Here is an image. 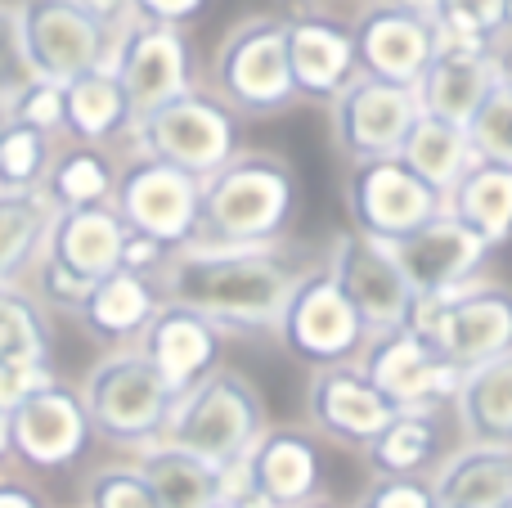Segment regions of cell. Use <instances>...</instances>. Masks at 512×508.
Returning a JSON list of instances; mask_svg holds the SVG:
<instances>
[{
	"label": "cell",
	"instance_id": "obj_24",
	"mask_svg": "<svg viewBox=\"0 0 512 508\" xmlns=\"http://www.w3.org/2000/svg\"><path fill=\"white\" fill-rule=\"evenodd\" d=\"M288 68H292L297 95L333 99L337 90H346L360 77L351 27L333 23V18H319V14H292L288 18Z\"/></svg>",
	"mask_w": 512,
	"mask_h": 508
},
{
	"label": "cell",
	"instance_id": "obj_8",
	"mask_svg": "<svg viewBox=\"0 0 512 508\" xmlns=\"http://www.w3.org/2000/svg\"><path fill=\"white\" fill-rule=\"evenodd\" d=\"M131 140L140 158L171 162L194 180H207L239 153V113H230L207 90H189L158 113L140 117L131 126Z\"/></svg>",
	"mask_w": 512,
	"mask_h": 508
},
{
	"label": "cell",
	"instance_id": "obj_20",
	"mask_svg": "<svg viewBox=\"0 0 512 508\" xmlns=\"http://www.w3.org/2000/svg\"><path fill=\"white\" fill-rule=\"evenodd\" d=\"M306 414H310V428H315L319 437L337 441V446L364 450L391 419H396V405L369 383L360 360H351V365H328V369H315V374H310Z\"/></svg>",
	"mask_w": 512,
	"mask_h": 508
},
{
	"label": "cell",
	"instance_id": "obj_28",
	"mask_svg": "<svg viewBox=\"0 0 512 508\" xmlns=\"http://www.w3.org/2000/svg\"><path fill=\"white\" fill-rule=\"evenodd\" d=\"M445 212L468 225L477 239H486L490 248L508 243L512 239V167L472 158V167L459 176V185L445 194Z\"/></svg>",
	"mask_w": 512,
	"mask_h": 508
},
{
	"label": "cell",
	"instance_id": "obj_30",
	"mask_svg": "<svg viewBox=\"0 0 512 508\" xmlns=\"http://www.w3.org/2000/svg\"><path fill=\"white\" fill-rule=\"evenodd\" d=\"M373 477H427L441 464V419L436 410H396V419L364 446Z\"/></svg>",
	"mask_w": 512,
	"mask_h": 508
},
{
	"label": "cell",
	"instance_id": "obj_4",
	"mask_svg": "<svg viewBox=\"0 0 512 508\" xmlns=\"http://www.w3.org/2000/svg\"><path fill=\"white\" fill-rule=\"evenodd\" d=\"M81 405H86L95 437L113 441V446L144 450L149 441H162V432H167L176 392L140 356V347H113L86 374Z\"/></svg>",
	"mask_w": 512,
	"mask_h": 508
},
{
	"label": "cell",
	"instance_id": "obj_7",
	"mask_svg": "<svg viewBox=\"0 0 512 508\" xmlns=\"http://www.w3.org/2000/svg\"><path fill=\"white\" fill-rule=\"evenodd\" d=\"M14 27L27 81L50 86H68L81 72L104 68L117 41V32L90 18L77 0H23L14 9Z\"/></svg>",
	"mask_w": 512,
	"mask_h": 508
},
{
	"label": "cell",
	"instance_id": "obj_31",
	"mask_svg": "<svg viewBox=\"0 0 512 508\" xmlns=\"http://www.w3.org/2000/svg\"><path fill=\"white\" fill-rule=\"evenodd\" d=\"M63 126H68L81 144H90V149H99L104 140L131 131V108H126V95L113 72L95 68L63 86Z\"/></svg>",
	"mask_w": 512,
	"mask_h": 508
},
{
	"label": "cell",
	"instance_id": "obj_25",
	"mask_svg": "<svg viewBox=\"0 0 512 508\" xmlns=\"http://www.w3.org/2000/svg\"><path fill=\"white\" fill-rule=\"evenodd\" d=\"M158 306H162V297H158V288H153V279L113 270V275L99 279L86 302L77 306V320L90 338L108 342V347H135Z\"/></svg>",
	"mask_w": 512,
	"mask_h": 508
},
{
	"label": "cell",
	"instance_id": "obj_29",
	"mask_svg": "<svg viewBox=\"0 0 512 508\" xmlns=\"http://www.w3.org/2000/svg\"><path fill=\"white\" fill-rule=\"evenodd\" d=\"M144 473L158 508H216L221 504V468L203 464L189 450H176L167 441H149L135 459Z\"/></svg>",
	"mask_w": 512,
	"mask_h": 508
},
{
	"label": "cell",
	"instance_id": "obj_9",
	"mask_svg": "<svg viewBox=\"0 0 512 508\" xmlns=\"http://www.w3.org/2000/svg\"><path fill=\"white\" fill-rule=\"evenodd\" d=\"M274 333H279L283 351L306 360L310 369L351 365L369 347V329H364V320L355 315V306L342 297V288L333 284V275L324 266L301 270Z\"/></svg>",
	"mask_w": 512,
	"mask_h": 508
},
{
	"label": "cell",
	"instance_id": "obj_35",
	"mask_svg": "<svg viewBox=\"0 0 512 508\" xmlns=\"http://www.w3.org/2000/svg\"><path fill=\"white\" fill-rule=\"evenodd\" d=\"M0 360L50 365V324H45V306L18 284H0Z\"/></svg>",
	"mask_w": 512,
	"mask_h": 508
},
{
	"label": "cell",
	"instance_id": "obj_5",
	"mask_svg": "<svg viewBox=\"0 0 512 508\" xmlns=\"http://www.w3.org/2000/svg\"><path fill=\"white\" fill-rule=\"evenodd\" d=\"M409 329L459 374H468L512 351V288L472 279L445 297H423L414 302Z\"/></svg>",
	"mask_w": 512,
	"mask_h": 508
},
{
	"label": "cell",
	"instance_id": "obj_39",
	"mask_svg": "<svg viewBox=\"0 0 512 508\" xmlns=\"http://www.w3.org/2000/svg\"><path fill=\"white\" fill-rule=\"evenodd\" d=\"M81 508H158L135 464H104L81 486Z\"/></svg>",
	"mask_w": 512,
	"mask_h": 508
},
{
	"label": "cell",
	"instance_id": "obj_10",
	"mask_svg": "<svg viewBox=\"0 0 512 508\" xmlns=\"http://www.w3.org/2000/svg\"><path fill=\"white\" fill-rule=\"evenodd\" d=\"M198 189L203 180H194L189 171L135 153L117 171L113 212L122 216L126 230L149 234L167 252H180L198 239Z\"/></svg>",
	"mask_w": 512,
	"mask_h": 508
},
{
	"label": "cell",
	"instance_id": "obj_27",
	"mask_svg": "<svg viewBox=\"0 0 512 508\" xmlns=\"http://www.w3.org/2000/svg\"><path fill=\"white\" fill-rule=\"evenodd\" d=\"M450 405L459 414V428L468 437V446L512 450V351L468 369Z\"/></svg>",
	"mask_w": 512,
	"mask_h": 508
},
{
	"label": "cell",
	"instance_id": "obj_46",
	"mask_svg": "<svg viewBox=\"0 0 512 508\" xmlns=\"http://www.w3.org/2000/svg\"><path fill=\"white\" fill-rule=\"evenodd\" d=\"M81 9H86L90 18H99V23L108 27V32H122L126 23H131V0H77Z\"/></svg>",
	"mask_w": 512,
	"mask_h": 508
},
{
	"label": "cell",
	"instance_id": "obj_34",
	"mask_svg": "<svg viewBox=\"0 0 512 508\" xmlns=\"http://www.w3.org/2000/svg\"><path fill=\"white\" fill-rule=\"evenodd\" d=\"M50 221L54 207L41 189L0 194V284H18V275L41 261Z\"/></svg>",
	"mask_w": 512,
	"mask_h": 508
},
{
	"label": "cell",
	"instance_id": "obj_13",
	"mask_svg": "<svg viewBox=\"0 0 512 508\" xmlns=\"http://www.w3.org/2000/svg\"><path fill=\"white\" fill-rule=\"evenodd\" d=\"M324 270L333 275V284L342 288V297L355 306V315L364 320L369 338L396 333L414 315V293H409L400 266L391 261V248L378 239H364L355 230H342L328 248Z\"/></svg>",
	"mask_w": 512,
	"mask_h": 508
},
{
	"label": "cell",
	"instance_id": "obj_38",
	"mask_svg": "<svg viewBox=\"0 0 512 508\" xmlns=\"http://www.w3.org/2000/svg\"><path fill=\"white\" fill-rule=\"evenodd\" d=\"M468 131V144L481 162H499V167H512V90L499 86L481 99V108L472 113V122L463 126Z\"/></svg>",
	"mask_w": 512,
	"mask_h": 508
},
{
	"label": "cell",
	"instance_id": "obj_54",
	"mask_svg": "<svg viewBox=\"0 0 512 508\" xmlns=\"http://www.w3.org/2000/svg\"><path fill=\"white\" fill-rule=\"evenodd\" d=\"M436 508H441V504H436Z\"/></svg>",
	"mask_w": 512,
	"mask_h": 508
},
{
	"label": "cell",
	"instance_id": "obj_1",
	"mask_svg": "<svg viewBox=\"0 0 512 508\" xmlns=\"http://www.w3.org/2000/svg\"><path fill=\"white\" fill-rule=\"evenodd\" d=\"M297 279L301 266L283 243H265V248L189 243L171 252L153 288L162 302L203 315L221 333H261L279 324Z\"/></svg>",
	"mask_w": 512,
	"mask_h": 508
},
{
	"label": "cell",
	"instance_id": "obj_47",
	"mask_svg": "<svg viewBox=\"0 0 512 508\" xmlns=\"http://www.w3.org/2000/svg\"><path fill=\"white\" fill-rule=\"evenodd\" d=\"M0 508H45V500H41V495H36L27 482L0 477Z\"/></svg>",
	"mask_w": 512,
	"mask_h": 508
},
{
	"label": "cell",
	"instance_id": "obj_11",
	"mask_svg": "<svg viewBox=\"0 0 512 508\" xmlns=\"http://www.w3.org/2000/svg\"><path fill=\"white\" fill-rule=\"evenodd\" d=\"M108 72L117 77L131 108V126L140 117L167 108L171 99L194 90V68H189V45L176 27H158V23H131L117 32L113 50H108Z\"/></svg>",
	"mask_w": 512,
	"mask_h": 508
},
{
	"label": "cell",
	"instance_id": "obj_41",
	"mask_svg": "<svg viewBox=\"0 0 512 508\" xmlns=\"http://www.w3.org/2000/svg\"><path fill=\"white\" fill-rule=\"evenodd\" d=\"M355 508H436L432 477H373Z\"/></svg>",
	"mask_w": 512,
	"mask_h": 508
},
{
	"label": "cell",
	"instance_id": "obj_16",
	"mask_svg": "<svg viewBox=\"0 0 512 508\" xmlns=\"http://www.w3.org/2000/svg\"><path fill=\"white\" fill-rule=\"evenodd\" d=\"M360 369L396 410H441L445 401H454L463 383L459 369L436 356L409 324L396 333H382V338H369Z\"/></svg>",
	"mask_w": 512,
	"mask_h": 508
},
{
	"label": "cell",
	"instance_id": "obj_32",
	"mask_svg": "<svg viewBox=\"0 0 512 508\" xmlns=\"http://www.w3.org/2000/svg\"><path fill=\"white\" fill-rule=\"evenodd\" d=\"M409 171H414L423 185H432L436 194H450L459 185V176L472 167V144H468V131L463 126H450V122H436V117H418L414 131H409L405 149L396 153Z\"/></svg>",
	"mask_w": 512,
	"mask_h": 508
},
{
	"label": "cell",
	"instance_id": "obj_36",
	"mask_svg": "<svg viewBox=\"0 0 512 508\" xmlns=\"http://www.w3.org/2000/svg\"><path fill=\"white\" fill-rule=\"evenodd\" d=\"M50 162H54L50 135L32 131V126L14 122V117H0V194L41 189Z\"/></svg>",
	"mask_w": 512,
	"mask_h": 508
},
{
	"label": "cell",
	"instance_id": "obj_26",
	"mask_svg": "<svg viewBox=\"0 0 512 508\" xmlns=\"http://www.w3.org/2000/svg\"><path fill=\"white\" fill-rule=\"evenodd\" d=\"M441 508H504L512 500V450L463 446L432 473Z\"/></svg>",
	"mask_w": 512,
	"mask_h": 508
},
{
	"label": "cell",
	"instance_id": "obj_52",
	"mask_svg": "<svg viewBox=\"0 0 512 508\" xmlns=\"http://www.w3.org/2000/svg\"><path fill=\"white\" fill-rule=\"evenodd\" d=\"M216 508H234V504H216Z\"/></svg>",
	"mask_w": 512,
	"mask_h": 508
},
{
	"label": "cell",
	"instance_id": "obj_2",
	"mask_svg": "<svg viewBox=\"0 0 512 508\" xmlns=\"http://www.w3.org/2000/svg\"><path fill=\"white\" fill-rule=\"evenodd\" d=\"M297 212V171L279 153H234L198 189V239L216 248L279 243Z\"/></svg>",
	"mask_w": 512,
	"mask_h": 508
},
{
	"label": "cell",
	"instance_id": "obj_53",
	"mask_svg": "<svg viewBox=\"0 0 512 508\" xmlns=\"http://www.w3.org/2000/svg\"><path fill=\"white\" fill-rule=\"evenodd\" d=\"M504 508H512V500H508V504H504Z\"/></svg>",
	"mask_w": 512,
	"mask_h": 508
},
{
	"label": "cell",
	"instance_id": "obj_40",
	"mask_svg": "<svg viewBox=\"0 0 512 508\" xmlns=\"http://www.w3.org/2000/svg\"><path fill=\"white\" fill-rule=\"evenodd\" d=\"M5 104V117H14V122L32 126L41 135H54L63 126V86H50V81H23Z\"/></svg>",
	"mask_w": 512,
	"mask_h": 508
},
{
	"label": "cell",
	"instance_id": "obj_44",
	"mask_svg": "<svg viewBox=\"0 0 512 508\" xmlns=\"http://www.w3.org/2000/svg\"><path fill=\"white\" fill-rule=\"evenodd\" d=\"M207 0H131V14L140 18V23H158V27H176L180 23H194V18H203Z\"/></svg>",
	"mask_w": 512,
	"mask_h": 508
},
{
	"label": "cell",
	"instance_id": "obj_19",
	"mask_svg": "<svg viewBox=\"0 0 512 508\" xmlns=\"http://www.w3.org/2000/svg\"><path fill=\"white\" fill-rule=\"evenodd\" d=\"M355 68L360 77L387 81V86H418L427 59L436 50V23L418 14H400L391 5H364L351 23Z\"/></svg>",
	"mask_w": 512,
	"mask_h": 508
},
{
	"label": "cell",
	"instance_id": "obj_14",
	"mask_svg": "<svg viewBox=\"0 0 512 508\" xmlns=\"http://www.w3.org/2000/svg\"><path fill=\"white\" fill-rule=\"evenodd\" d=\"M418 99L409 86H387L373 77H355L346 90L328 99V122H333V144L351 162L396 158L405 149L409 131L418 122Z\"/></svg>",
	"mask_w": 512,
	"mask_h": 508
},
{
	"label": "cell",
	"instance_id": "obj_15",
	"mask_svg": "<svg viewBox=\"0 0 512 508\" xmlns=\"http://www.w3.org/2000/svg\"><path fill=\"white\" fill-rule=\"evenodd\" d=\"M499 54H504L499 45L459 41V36L436 32V50L414 86L418 113L436 117V122H450V126H468L472 113L481 108V99L504 77V59Z\"/></svg>",
	"mask_w": 512,
	"mask_h": 508
},
{
	"label": "cell",
	"instance_id": "obj_37",
	"mask_svg": "<svg viewBox=\"0 0 512 508\" xmlns=\"http://www.w3.org/2000/svg\"><path fill=\"white\" fill-rule=\"evenodd\" d=\"M432 23L441 36L499 45L512 27V0H436Z\"/></svg>",
	"mask_w": 512,
	"mask_h": 508
},
{
	"label": "cell",
	"instance_id": "obj_22",
	"mask_svg": "<svg viewBox=\"0 0 512 508\" xmlns=\"http://www.w3.org/2000/svg\"><path fill=\"white\" fill-rule=\"evenodd\" d=\"M252 491L265 495L274 508H301L324 500V450L310 432L265 428L261 441L248 450Z\"/></svg>",
	"mask_w": 512,
	"mask_h": 508
},
{
	"label": "cell",
	"instance_id": "obj_50",
	"mask_svg": "<svg viewBox=\"0 0 512 508\" xmlns=\"http://www.w3.org/2000/svg\"><path fill=\"white\" fill-rule=\"evenodd\" d=\"M499 59H504V86L512 90V50H504V54H499Z\"/></svg>",
	"mask_w": 512,
	"mask_h": 508
},
{
	"label": "cell",
	"instance_id": "obj_17",
	"mask_svg": "<svg viewBox=\"0 0 512 508\" xmlns=\"http://www.w3.org/2000/svg\"><path fill=\"white\" fill-rule=\"evenodd\" d=\"M90 437L95 432H90L81 392L68 383H45L9 414V446L27 468H45V473L72 468L86 455Z\"/></svg>",
	"mask_w": 512,
	"mask_h": 508
},
{
	"label": "cell",
	"instance_id": "obj_12",
	"mask_svg": "<svg viewBox=\"0 0 512 508\" xmlns=\"http://www.w3.org/2000/svg\"><path fill=\"white\" fill-rule=\"evenodd\" d=\"M346 212L351 230L378 243H400L445 212V198L414 176L400 158L355 162L346 180Z\"/></svg>",
	"mask_w": 512,
	"mask_h": 508
},
{
	"label": "cell",
	"instance_id": "obj_49",
	"mask_svg": "<svg viewBox=\"0 0 512 508\" xmlns=\"http://www.w3.org/2000/svg\"><path fill=\"white\" fill-rule=\"evenodd\" d=\"M14 459V446H9V414H0V468Z\"/></svg>",
	"mask_w": 512,
	"mask_h": 508
},
{
	"label": "cell",
	"instance_id": "obj_48",
	"mask_svg": "<svg viewBox=\"0 0 512 508\" xmlns=\"http://www.w3.org/2000/svg\"><path fill=\"white\" fill-rule=\"evenodd\" d=\"M378 5H391V9H400V14H418V18L436 14V0H378Z\"/></svg>",
	"mask_w": 512,
	"mask_h": 508
},
{
	"label": "cell",
	"instance_id": "obj_18",
	"mask_svg": "<svg viewBox=\"0 0 512 508\" xmlns=\"http://www.w3.org/2000/svg\"><path fill=\"white\" fill-rule=\"evenodd\" d=\"M387 248H391V261L400 266V275H405L414 302H423V297H445V293H454V288L472 284L477 270L486 266V257H490V243L477 239V234L463 221H454L450 212L432 216L423 230H414L400 243H387Z\"/></svg>",
	"mask_w": 512,
	"mask_h": 508
},
{
	"label": "cell",
	"instance_id": "obj_3",
	"mask_svg": "<svg viewBox=\"0 0 512 508\" xmlns=\"http://www.w3.org/2000/svg\"><path fill=\"white\" fill-rule=\"evenodd\" d=\"M265 432V401L261 387L239 369H216L185 396H176V410L167 419L162 441L189 450L212 468H230L261 441Z\"/></svg>",
	"mask_w": 512,
	"mask_h": 508
},
{
	"label": "cell",
	"instance_id": "obj_42",
	"mask_svg": "<svg viewBox=\"0 0 512 508\" xmlns=\"http://www.w3.org/2000/svg\"><path fill=\"white\" fill-rule=\"evenodd\" d=\"M54 383L50 365H23V360H0V414H14L32 392Z\"/></svg>",
	"mask_w": 512,
	"mask_h": 508
},
{
	"label": "cell",
	"instance_id": "obj_21",
	"mask_svg": "<svg viewBox=\"0 0 512 508\" xmlns=\"http://www.w3.org/2000/svg\"><path fill=\"white\" fill-rule=\"evenodd\" d=\"M140 356L158 369V378L171 387L176 396H185L189 387H198L207 374L221 369V347L225 333L216 324H207L203 315L185 311V306L162 302L153 311V320L140 333Z\"/></svg>",
	"mask_w": 512,
	"mask_h": 508
},
{
	"label": "cell",
	"instance_id": "obj_23",
	"mask_svg": "<svg viewBox=\"0 0 512 508\" xmlns=\"http://www.w3.org/2000/svg\"><path fill=\"white\" fill-rule=\"evenodd\" d=\"M122 239L126 225L122 216L108 207H77V212H54L50 234H45L41 261H54L81 284H99L117 270L122 261Z\"/></svg>",
	"mask_w": 512,
	"mask_h": 508
},
{
	"label": "cell",
	"instance_id": "obj_33",
	"mask_svg": "<svg viewBox=\"0 0 512 508\" xmlns=\"http://www.w3.org/2000/svg\"><path fill=\"white\" fill-rule=\"evenodd\" d=\"M117 167L104 149L77 144L68 153H54L50 171L41 180V194L50 198L54 212H77V207H108L113 203Z\"/></svg>",
	"mask_w": 512,
	"mask_h": 508
},
{
	"label": "cell",
	"instance_id": "obj_51",
	"mask_svg": "<svg viewBox=\"0 0 512 508\" xmlns=\"http://www.w3.org/2000/svg\"><path fill=\"white\" fill-rule=\"evenodd\" d=\"M301 508H337V504H328V500H315V504H301Z\"/></svg>",
	"mask_w": 512,
	"mask_h": 508
},
{
	"label": "cell",
	"instance_id": "obj_6",
	"mask_svg": "<svg viewBox=\"0 0 512 508\" xmlns=\"http://www.w3.org/2000/svg\"><path fill=\"white\" fill-rule=\"evenodd\" d=\"M216 99L230 113L265 117L279 113L297 99L288 68V18L283 14H252L225 32L212 59Z\"/></svg>",
	"mask_w": 512,
	"mask_h": 508
},
{
	"label": "cell",
	"instance_id": "obj_45",
	"mask_svg": "<svg viewBox=\"0 0 512 508\" xmlns=\"http://www.w3.org/2000/svg\"><path fill=\"white\" fill-rule=\"evenodd\" d=\"M18 77H27L23 72V59H18V27H14V9H5L0 5V95H14L23 81Z\"/></svg>",
	"mask_w": 512,
	"mask_h": 508
},
{
	"label": "cell",
	"instance_id": "obj_43",
	"mask_svg": "<svg viewBox=\"0 0 512 508\" xmlns=\"http://www.w3.org/2000/svg\"><path fill=\"white\" fill-rule=\"evenodd\" d=\"M167 257H171V252L162 248V243H153L149 234L126 230L122 261H117V270H126V275H140V279H158V270L167 266Z\"/></svg>",
	"mask_w": 512,
	"mask_h": 508
}]
</instances>
